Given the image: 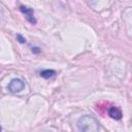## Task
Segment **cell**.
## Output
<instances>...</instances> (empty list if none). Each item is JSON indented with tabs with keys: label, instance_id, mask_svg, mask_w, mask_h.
Masks as SVG:
<instances>
[{
	"label": "cell",
	"instance_id": "cell-1",
	"mask_svg": "<svg viewBox=\"0 0 132 132\" xmlns=\"http://www.w3.org/2000/svg\"><path fill=\"white\" fill-rule=\"evenodd\" d=\"M77 128L80 132H99L100 125L93 116L85 114L77 120Z\"/></svg>",
	"mask_w": 132,
	"mask_h": 132
},
{
	"label": "cell",
	"instance_id": "cell-2",
	"mask_svg": "<svg viewBox=\"0 0 132 132\" xmlns=\"http://www.w3.org/2000/svg\"><path fill=\"white\" fill-rule=\"evenodd\" d=\"M7 88H8V91L10 93H13V94L20 93V92H22L25 89V82L21 78H18V77L16 78H12L9 81Z\"/></svg>",
	"mask_w": 132,
	"mask_h": 132
},
{
	"label": "cell",
	"instance_id": "cell-3",
	"mask_svg": "<svg viewBox=\"0 0 132 132\" xmlns=\"http://www.w3.org/2000/svg\"><path fill=\"white\" fill-rule=\"evenodd\" d=\"M20 10L26 15V19L28 22H30L31 24H35L36 23V20L34 18V10L33 8H30L28 6H25V5H21L20 6Z\"/></svg>",
	"mask_w": 132,
	"mask_h": 132
},
{
	"label": "cell",
	"instance_id": "cell-4",
	"mask_svg": "<svg viewBox=\"0 0 132 132\" xmlns=\"http://www.w3.org/2000/svg\"><path fill=\"white\" fill-rule=\"evenodd\" d=\"M108 114L113 120H121L122 119V111L120 110V108L114 107V106H112L108 109Z\"/></svg>",
	"mask_w": 132,
	"mask_h": 132
},
{
	"label": "cell",
	"instance_id": "cell-5",
	"mask_svg": "<svg viewBox=\"0 0 132 132\" xmlns=\"http://www.w3.org/2000/svg\"><path fill=\"white\" fill-rule=\"evenodd\" d=\"M56 75V71L53 69H44L42 71H40V76L47 79V78H52Z\"/></svg>",
	"mask_w": 132,
	"mask_h": 132
},
{
	"label": "cell",
	"instance_id": "cell-6",
	"mask_svg": "<svg viewBox=\"0 0 132 132\" xmlns=\"http://www.w3.org/2000/svg\"><path fill=\"white\" fill-rule=\"evenodd\" d=\"M16 39L19 40L20 43H25V42H26V38L23 37L21 34H18V35H16Z\"/></svg>",
	"mask_w": 132,
	"mask_h": 132
},
{
	"label": "cell",
	"instance_id": "cell-7",
	"mask_svg": "<svg viewBox=\"0 0 132 132\" xmlns=\"http://www.w3.org/2000/svg\"><path fill=\"white\" fill-rule=\"evenodd\" d=\"M40 52H41V50H40L39 47H37V46L32 47V53H33V54H39Z\"/></svg>",
	"mask_w": 132,
	"mask_h": 132
},
{
	"label": "cell",
	"instance_id": "cell-8",
	"mask_svg": "<svg viewBox=\"0 0 132 132\" xmlns=\"http://www.w3.org/2000/svg\"><path fill=\"white\" fill-rule=\"evenodd\" d=\"M1 131H2V128H1V126H0V132H1Z\"/></svg>",
	"mask_w": 132,
	"mask_h": 132
}]
</instances>
